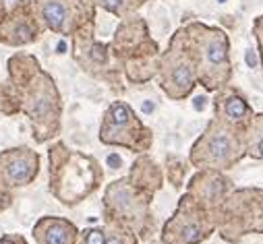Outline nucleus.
<instances>
[{
  "mask_svg": "<svg viewBox=\"0 0 263 244\" xmlns=\"http://www.w3.org/2000/svg\"><path fill=\"white\" fill-rule=\"evenodd\" d=\"M242 137L232 125L222 118H214L205 133L197 139L191 149V161L197 168L228 170L240 161L245 155Z\"/></svg>",
  "mask_w": 263,
  "mask_h": 244,
  "instance_id": "nucleus-1",
  "label": "nucleus"
},
{
  "mask_svg": "<svg viewBox=\"0 0 263 244\" xmlns=\"http://www.w3.org/2000/svg\"><path fill=\"white\" fill-rule=\"evenodd\" d=\"M37 244H75L77 230L64 219H42L35 228Z\"/></svg>",
  "mask_w": 263,
  "mask_h": 244,
  "instance_id": "nucleus-7",
  "label": "nucleus"
},
{
  "mask_svg": "<svg viewBox=\"0 0 263 244\" xmlns=\"http://www.w3.org/2000/svg\"><path fill=\"white\" fill-rule=\"evenodd\" d=\"M0 244H15V242H13L11 238H5V240H3V242H0Z\"/></svg>",
  "mask_w": 263,
  "mask_h": 244,
  "instance_id": "nucleus-14",
  "label": "nucleus"
},
{
  "mask_svg": "<svg viewBox=\"0 0 263 244\" xmlns=\"http://www.w3.org/2000/svg\"><path fill=\"white\" fill-rule=\"evenodd\" d=\"M162 85L170 97H184L195 87V69L189 60L180 54L174 63L164 67V79Z\"/></svg>",
  "mask_w": 263,
  "mask_h": 244,
  "instance_id": "nucleus-5",
  "label": "nucleus"
},
{
  "mask_svg": "<svg viewBox=\"0 0 263 244\" xmlns=\"http://www.w3.org/2000/svg\"><path fill=\"white\" fill-rule=\"evenodd\" d=\"M98 3L102 7H106L108 11H112V13H120L122 9L128 7V0H98Z\"/></svg>",
  "mask_w": 263,
  "mask_h": 244,
  "instance_id": "nucleus-12",
  "label": "nucleus"
},
{
  "mask_svg": "<svg viewBox=\"0 0 263 244\" xmlns=\"http://www.w3.org/2000/svg\"><path fill=\"white\" fill-rule=\"evenodd\" d=\"M216 118H222V120L228 122V125L238 127V125H245V122H249L251 110H249L247 101L240 95H236V93H224L216 101Z\"/></svg>",
  "mask_w": 263,
  "mask_h": 244,
  "instance_id": "nucleus-8",
  "label": "nucleus"
},
{
  "mask_svg": "<svg viewBox=\"0 0 263 244\" xmlns=\"http://www.w3.org/2000/svg\"><path fill=\"white\" fill-rule=\"evenodd\" d=\"M245 149L251 157L263 159V114H257L251 118L247 125V135H245Z\"/></svg>",
  "mask_w": 263,
  "mask_h": 244,
  "instance_id": "nucleus-10",
  "label": "nucleus"
},
{
  "mask_svg": "<svg viewBox=\"0 0 263 244\" xmlns=\"http://www.w3.org/2000/svg\"><path fill=\"white\" fill-rule=\"evenodd\" d=\"M40 15L52 31H64L71 19L67 0H40Z\"/></svg>",
  "mask_w": 263,
  "mask_h": 244,
  "instance_id": "nucleus-9",
  "label": "nucleus"
},
{
  "mask_svg": "<svg viewBox=\"0 0 263 244\" xmlns=\"http://www.w3.org/2000/svg\"><path fill=\"white\" fill-rule=\"evenodd\" d=\"M212 234V223L208 226L205 213L201 205L193 197H184L180 201L178 211L166 223L162 240L166 244H199Z\"/></svg>",
  "mask_w": 263,
  "mask_h": 244,
  "instance_id": "nucleus-2",
  "label": "nucleus"
},
{
  "mask_svg": "<svg viewBox=\"0 0 263 244\" xmlns=\"http://www.w3.org/2000/svg\"><path fill=\"white\" fill-rule=\"evenodd\" d=\"M83 244H106V234H104V230H100V228L87 230V234L83 236Z\"/></svg>",
  "mask_w": 263,
  "mask_h": 244,
  "instance_id": "nucleus-11",
  "label": "nucleus"
},
{
  "mask_svg": "<svg viewBox=\"0 0 263 244\" xmlns=\"http://www.w3.org/2000/svg\"><path fill=\"white\" fill-rule=\"evenodd\" d=\"M199 73L208 89H218L228 81L230 63H228V37L222 31H208L199 46Z\"/></svg>",
  "mask_w": 263,
  "mask_h": 244,
  "instance_id": "nucleus-4",
  "label": "nucleus"
},
{
  "mask_svg": "<svg viewBox=\"0 0 263 244\" xmlns=\"http://www.w3.org/2000/svg\"><path fill=\"white\" fill-rule=\"evenodd\" d=\"M3 161H7L5 166V178L9 185H27V182L35 176L37 172V155H33L31 151H15V153H7L3 157Z\"/></svg>",
  "mask_w": 263,
  "mask_h": 244,
  "instance_id": "nucleus-6",
  "label": "nucleus"
},
{
  "mask_svg": "<svg viewBox=\"0 0 263 244\" xmlns=\"http://www.w3.org/2000/svg\"><path fill=\"white\" fill-rule=\"evenodd\" d=\"M106 244H126V240L120 234H112L110 238H106Z\"/></svg>",
  "mask_w": 263,
  "mask_h": 244,
  "instance_id": "nucleus-13",
  "label": "nucleus"
},
{
  "mask_svg": "<svg viewBox=\"0 0 263 244\" xmlns=\"http://www.w3.org/2000/svg\"><path fill=\"white\" fill-rule=\"evenodd\" d=\"M147 129L139 122V118L133 114L126 104L116 101L106 112L104 129H102V141L112 145H124L135 151H143L147 143H143V135Z\"/></svg>",
  "mask_w": 263,
  "mask_h": 244,
  "instance_id": "nucleus-3",
  "label": "nucleus"
}]
</instances>
